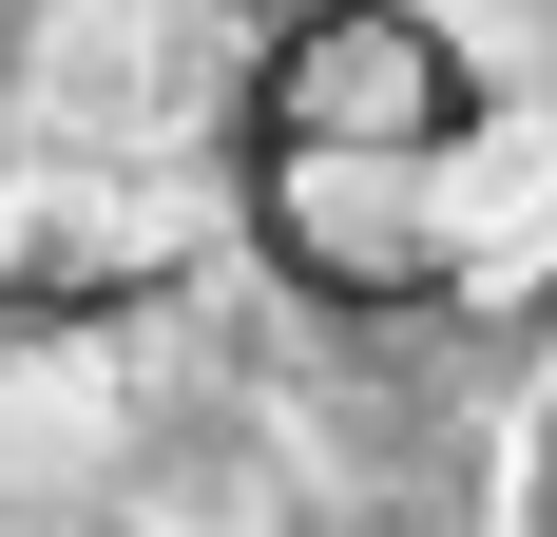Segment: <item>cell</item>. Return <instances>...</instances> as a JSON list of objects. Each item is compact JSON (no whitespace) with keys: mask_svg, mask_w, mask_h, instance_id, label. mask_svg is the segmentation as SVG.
<instances>
[{"mask_svg":"<svg viewBox=\"0 0 557 537\" xmlns=\"http://www.w3.org/2000/svg\"><path fill=\"white\" fill-rule=\"evenodd\" d=\"M20 97H39L58 154H154L173 115H193V20L173 0H58L39 58H20Z\"/></svg>","mask_w":557,"mask_h":537,"instance_id":"1","label":"cell"},{"mask_svg":"<svg viewBox=\"0 0 557 537\" xmlns=\"http://www.w3.org/2000/svg\"><path fill=\"white\" fill-rule=\"evenodd\" d=\"M20 537H173V519H135V499L97 480V499H39V519H20Z\"/></svg>","mask_w":557,"mask_h":537,"instance_id":"2","label":"cell"}]
</instances>
